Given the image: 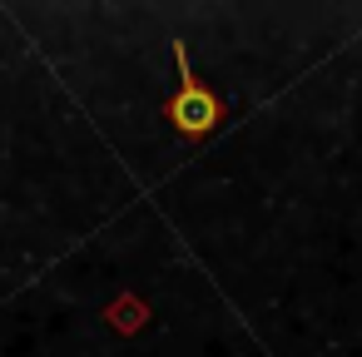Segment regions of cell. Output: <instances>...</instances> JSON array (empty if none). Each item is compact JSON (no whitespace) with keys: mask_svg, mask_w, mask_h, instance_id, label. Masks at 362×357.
I'll list each match as a JSON object with an SVG mask.
<instances>
[{"mask_svg":"<svg viewBox=\"0 0 362 357\" xmlns=\"http://www.w3.org/2000/svg\"><path fill=\"white\" fill-rule=\"evenodd\" d=\"M174 65H179V90H174V100L164 105V115L174 119V129L179 134H189V139H199V134H209L214 124H218V100H214V90H204L199 85V75H194V65H189V45L184 40H174Z\"/></svg>","mask_w":362,"mask_h":357,"instance_id":"1","label":"cell"}]
</instances>
